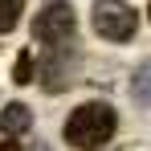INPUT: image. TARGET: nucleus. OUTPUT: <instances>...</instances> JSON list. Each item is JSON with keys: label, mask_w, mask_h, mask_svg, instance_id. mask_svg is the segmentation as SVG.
<instances>
[{"label": "nucleus", "mask_w": 151, "mask_h": 151, "mask_svg": "<svg viewBox=\"0 0 151 151\" xmlns=\"http://www.w3.org/2000/svg\"><path fill=\"white\" fill-rule=\"evenodd\" d=\"M0 151H21V147H17L12 139H0Z\"/></svg>", "instance_id": "1a4fd4ad"}, {"label": "nucleus", "mask_w": 151, "mask_h": 151, "mask_svg": "<svg viewBox=\"0 0 151 151\" xmlns=\"http://www.w3.org/2000/svg\"><path fill=\"white\" fill-rule=\"evenodd\" d=\"M12 82H17V86H29V82H33V53H29V49H21V57H17Z\"/></svg>", "instance_id": "6e6552de"}, {"label": "nucleus", "mask_w": 151, "mask_h": 151, "mask_svg": "<svg viewBox=\"0 0 151 151\" xmlns=\"http://www.w3.org/2000/svg\"><path fill=\"white\" fill-rule=\"evenodd\" d=\"M33 151H49V147H45V143H41V139H37V143H33Z\"/></svg>", "instance_id": "9d476101"}, {"label": "nucleus", "mask_w": 151, "mask_h": 151, "mask_svg": "<svg viewBox=\"0 0 151 151\" xmlns=\"http://www.w3.org/2000/svg\"><path fill=\"white\" fill-rule=\"evenodd\" d=\"M21 21V0H0V33H12Z\"/></svg>", "instance_id": "0eeeda50"}, {"label": "nucleus", "mask_w": 151, "mask_h": 151, "mask_svg": "<svg viewBox=\"0 0 151 151\" xmlns=\"http://www.w3.org/2000/svg\"><path fill=\"white\" fill-rule=\"evenodd\" d=\"M78 65H82V57H78L74 41H70V45H45L41 61H37V82H41V90H45V94L70 90L78 82Z\"/></svg>", "instance_id": "f03ea898"}, {"label": "nucleus", "mask_w": 151, "mask_h": 151, "mask_svg": "<svg viewBox=\"0 0 151 151\" xmlns=\"http://www.w3.org/2000/svg\"><path fill=\"white\" fill-rule=\"evenodd\" d=\"M147 17H151V4H147Z\"/></svg>", "instance_id": "9b49d317"}, {"label": "nucleus", "mask_w": 151, "mask_h": 151, "mask_svg": "<svg viewBox=\"0 0 151 151\" xmlns=\"http://www.w3.org/2000/svg\"><path fill=\"white\" fill-rule=\"evenodd\" d=\"M90 21H94V33L102 41H131L139 29V17L127 0H94Z\"/></svg>", "instance_id": "20e7f679"}, {"label": "nucleus", "mask_w": 151, "mask_h": 151, "mask_svg": "<svg viewBox=\"0 0 151 151\" xmlns=\"http://www.w3.org/2000/svg\"><path fill=\"white\" fill-rule=\"evenodd\" d=\"M29 127H33V110H29L25 102H8V106L0 110V135H4V139L25 135Z\"/></svg>", "instance_id": "39448f33"}, {"label": "nucleus", "mask_w": 151, "mask_h": 151, "mask_svg": "<svg viewBox=\"0 0 151 151\" xmlns=\"http://www.w3.org/2000/svg\"><path fill=\"white\" fill-rule=\"evenodd\" d=\"M74 29H78L74 4L70 0H45L41 12H37V21H33V37L41 45H70Z\"/></svg>", "instance_id": "7ed1b4c3"}, {"label": "nucleus", "mask_w": 151, "mask_h": 151, "mask_svg": "<svg viewBox=\"0 0 151 151\" xmlns=\"http://www.w3.org/2000/svg\"><path fill=\"white\" fill-rule=\"evenodd\" d=\"M114 127H119V119H114V106H110V102H82L74 114L65 119L61 135H65L70 147L94 151V147H102V143L114 135Z\"/></svg>", "instance_id": "f257e3e1"}, {"label": "nucleus", "mask_w": 151, "mask_h": 151, "mask_svg": "<svg viewBox=\"0 0 151 151\" xmlns=\"http://www.w3.org/2000/svg\"><path fill=\"white\" fill-rule=\"evenodd\" d=\"M131 98L139 102V106H147V102H151V57L135 70V78H131Z\"/></svg>", "instance_id": "423d86ee"}]
</instances>
